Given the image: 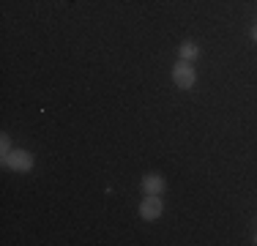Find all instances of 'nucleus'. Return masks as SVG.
Instances as JSON below:
<instances>
[{"label": "nucleus", "mask_w": 257, "mask_h": 246, "mask_svg": "<svg viewBox=\"0 0 257 246\" xmlns=\"http://www.w3.org/2000/svg\"><path fill=\"white\" fill-rule=\"evenodd\" d=\"M3 167H11L17 172H30L33 170V153L22 151V148H14V151L3 153Z\"/></svg>", "instance_id": "nucleus-1"}, {"label": "nucleus", "mask_w": 257, "mask_h": 246, "mask_svg": "<svg viewBox=\"0 0 257 246\" xmlns=\"http://www.w3.org/2000/svg\"><path fill=\"white\" fill-rule=\"evenodd\" d=\"M173 82L178 85L181 90L194 88V82H197V71H194V66L189 63V60H178V63L173 66Z\"/></svg>", "instance_id": "nucleus-2"}, {"label": "nucleus", "mask_w": 257, "mask_h": 246, "mask_svg": "<svg viewBox=\"0 0 257 246\" xmlns=\"http://www.w3.org/2000/svg\"><path fill=\"white\" fill-rule=\"evenodd\" d=\"M162 211H164V205L159 200V194H145V200L140 202V216L145 221H156L162 216Z\"/></svg>", "instance_id": "nucleus-3"}, {"label": "nucleus", "mask_w": 257, "mask_h": 246, "mask_svg": "<svg viewBox=\"0 0 257 246\" xmlns=\"http://www.w3.org/2000/svg\"><path fill=\"white\" fill-rule=\"evenodd\" d=\"M164 189H167V181H164L162 175H145L143 178V192L145 194H164Z\"/></svg>", "instance_id": "nucleus-4"}, {"label": "nucleus", "mask_w": 257, "mask_h": 246, "mask_svg": "<svg viewBox=\"0 0 257 246\" xmlns=\"http://www.w3.org/2000/svg\"><path fill=\"white\" fill-rule=\"evenodd\" d=\"M178 55H181V60H189V63H194V60H197V55H200V47L194 44V41H183L181 49H178Z\"/></svg>", "instance_id": "nucleus-5"}, {"label": "nucleus", "mask_w": 257, "mask_h": 246, "mask_svg": "<svg viewBox=\"0 0 257 246\" xmlns=\"http://www.w3.org/2000/svg\"><path fill=\"white\" fill-rule=\"evenodd\" d=\"M0 148H3V153H9V151H11V140H9V134H3V137H0Z\"/></svg>", "instance_id": "nucleus-6"}, {"label": "nucleus", "mask_w": 257, "mask_h": 246, "mask_svg": "<svg viewBox=\"0 0 257 246\" xmlns=\"http://www.w3.org/2000/svg\"><path fill=\"white\" fill-rule=\"evenodd\" d=\"M252 39L257 41V25H254V28H252Z\"/></svg>", "instance_id": "nucleus-7"}, {"label": "nucleus", "mask_w": 257, "mask_h": 246, "mask_svg": "<svg viewBox=\"0 0 257 246\" xmlns=\"http://www.w3.org/2000/svg\"><path fill=\"white\" fill-rule=\"evenodd\" d=\"M254 243H257V238H254Z\"/></svg>", "instance_id": "nucleus-8"}]
</instances>
